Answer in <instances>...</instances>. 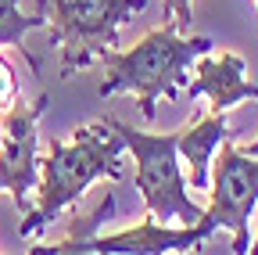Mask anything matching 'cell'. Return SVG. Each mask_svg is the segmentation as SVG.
<instances>
[{"instance_id":"6da1fadb","label":"cell","mask_w":258,"mask_h":255,"mask_svg":"<svg viewBox=\"0 0 258 255\" xmlns=\"http://www.w3.org/2000/svg\"><path fill=\"white\" fill-rule=\"evenodd\" d=\"M125 151V140L118 130H111V122H90L83 130H76L72 144H61L57 137H47V155L40 158V176H36V205L25 212L18 223V237H32L43 227L76 205L86 187L97 180H118V158Z\"/></svg>"},{"instance_id":"7a4b0ae2","label":"cell","mask_w":258,"mask_h":255,"mask_svg":"<svg viewBox=\"0 0 258 255\" xmlns=\"http://www.w3.org/2000/svg\"><path fill=\"white\" fill-rule=\"evenodd\" d=\"M215 43L208 36H179L172 18H161L158 29L133 43L129 50H111L104 47L101 58L108 79L101 83V97H115V93H137L140 115L151 122L158 115V101H176L179 86L186 83V69L208 54Z\"/></svg>"},{"instance_id":"3957f363","label":"cell","mask_w":258,"mask_h":255,"mask_svg":"<svg viewBox=\"0 0 258 255\" xmlns=\"http://www.w3.org/2000/svg\"><path fill=\"white\" fill-rule=\"evenodd\" d=\"M111 212H115V194L108 190L104 201L93 209V216H86V219L72 216L69 237H61L54 244H36L29 251H36V255H90V251H97V255H161V251H201V244L215 234V227L205 216L198 223H186L183 230L144 216V223H137V227H129L122 234L97 237L93 230L101 227V219H108Z\"/></svg>"},{"instance_id":"277c9868","label":"cell","mask_w":258,"mask_h":255,"mask_svg":"<svg viewBox=\"0 0 258 255\" xmlns=\"http://www.w3.org/2000/svg\"><path fill=\"white\" fill-rule=\"evenodd\" d=\"M147 0H36L47 18V43L61 50V76L86 69L104 47H118V29L140 15Z\"/></svg>"},{"instance_id":"5b68a950","label":"cell","mask_w":258,"mask_h":255,"mask_svg":"<svg viewBox=\"0 0 258 255\" xmlns=\"http://www.w3.org/2000/svg\"><path fill=\"white\" fill-rule=\"evenodd\" d=\"M111 130H118V137L125 140V147L133 151L137 162V190L144 198V209L151 219L158 223H198L201 219V205L186 194V180L179 169V151H176V133H144L133 130L129 122L108 119Z\"/></svg>"},{"instance_id":"8992f818","label":"cell","mask_w":258,"mask_h":255,"mask_svg":"<svg viewBox=\"0 0 258 255\" xmlns=\"http://www.w3.org/2000/svg\"><path fill=\"white\" fill-rule=\"evenodd\" d=\"M47 108V90L36 101H25L18 93L11 105H4V115H0V190L15 198L18 212L32 209V190L40 176V115Z\"/></svg>"},{"instance_id":"52a82bcc","label":"cell","mask_w":258,"mask_h":255,"mask_svg":"<svg viewBox=\"0 0 258 255\" xmlns=\"http://www.w3.org/2000/svg\"><path fill=\"white\" fill-rule=\"evenodd\" d=\"M215 173H212V205L208 212H201L212 227L230 230L233 244L230 251L244 255L247 251V219L258 205V155H247L244 147L233 144V137H226L219 147Z\"/></svg>"},{"instance_id":"ba28073f","label":"cell","mask_w":258,"mask_h":255,"mask_svg":"<svg viewBox=\"0 0 258 255\" xmlns=\"http://www.w3.org/2000/svg\"><path fill=\"white\" fill-rule=\"evenodd\" d=\"M194 65H198V79L190 83V101L194 97H208L215 115H226L240 101H258V86L247 79L244 58L222 50L219 58L201 54Z\"/></svg>"},{"instance_id":"9c48e42d","label":"cell","mask_w":258,"mask_h":255,"mask_svg":"<svg viewBox=\"0 0 258 255\" xmlns=\"http://www.w3.org/2000/svg\"><path fill=\"white\" fill-rule=\"evenodd\" d=\"M233 137L230 122H226V115H201L198 122L183 126V130H176V151L179 158L190 166V187L205 190L208 187V162L215 158V147Z\"/></svg>"},{"instance_id":"30bf717a","label":"cell","mask_w":258,"mask_h":255,"mask_svg":"<svg viewBox=\"0 0 258 255\" xmlns=\"http://www.w3.org/2000/svg\"><path fill=\"white\" fill-rule=\"evenodd\" d=\"M40 25H47V18L40 11L36 15H22L18 0H0V47H18L36 76H40V58L32 54L29 47H22V36L29 33V29H40Z\"/></svg>"},{"instance_id":"8fae6325","label":"cell","mask_w":258,"mask_h":255,"mask_svg":"<svg viewBox=\"0 0 258 255\" xmlns=\"http://www.w3.org/2000/svg\"><path fill=\"white\" fill-rule=\"evenodd\" d=\"M161 18H172L176 29H190V0H161Z\"/></svg>"},{"instance_id":"7c38bea8","label":"cell","mask_w":258,"mask_h":255,"mask_svg":"<svg viewBox=\"0 0 258 255\" xmlns=\"http://www.w3.org/2000/svg\"><path fill=\"white\" fill-rule=\"evenodd\" d=\"M18 76H15V69L8 65L4 58H0V105H11L15 97H18Z\"/></svg>"},{"instance_id":"4fadbf2b","label":"cell","mask_w":258,"mask_h":255,"mask_svg":"<svg viewBox=\"0 0 258 255\" xmlns=\"http://www.w3.org/2000/svg\"><path fill=\"white\" fill-rule=\"evenodd\" d=\"M247 251H251V255H258V234H254V241L247 244Z\"/></svg>"},{"instance_id":"5bb4252c","label":"cell","mask_w":258,"mask_h":255,"mask_svg":"<svg viewBox=\"0 0 258 255\" xmlns=\"http://www.w3.org/2000/svg\"><path fill=\"white\" fill-rule=\"evenodd\" d=\"M244 151H247V155H258V140H251V144H247Z\"/></svg>"}]
</instances>
